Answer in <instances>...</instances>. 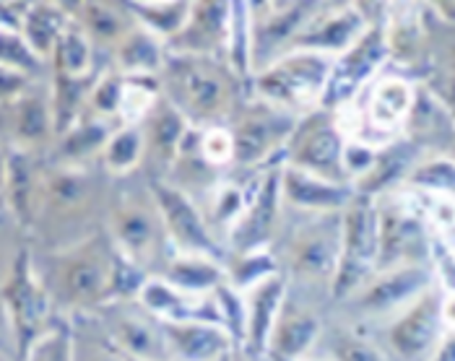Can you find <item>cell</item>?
<instances>
[{"mask_svg":"<svg viewBox=\"0 0 455 361\" xmlns=\"http://www.w3.org/2000/svg\"><path fill=\"white\" fill-rule=\"evenodd\" d=\"M159 279L172 284L175 289L196 296H209L219 286L227 284V265L209 255L175 253L162 268Z\"/></svg>","mask_w":455,"mask_h":361,"instance_id":"obj_31","label":"cell"},{"mask_svg":"<svg viewBox=\"0 0 455 361\" xmlns=\"http://www.w3.org/2000/svg\"><path fill=\"white\" fill-rule=\"evenodd\" d=\"M73 361H131L100 326L97 315L73 318Z\"/></svg>","mask_w":455,"mask_h":361,"instance_id":"obj_38","label":"cell"},{"mask_svg":"<svg viewBox=\"0 0 455 361\" xmlns=\"http://www.w3.org/2000/svg\"><path fill=\"white\" fill-rule=\"evenodd\" d=\"M354 187L281 164V198L297 214H336L354 200Z\"/></svg>","mask_w":455,"mask_h":361,"instance_id":"obj_23","label":"cell"},{"mask_svg":"<svg viewBox=\"0 0 455 361\" xmlns=\"http://www.w3.org/2000/svg\"><path fill=\"white\" fill-rule=\"evenodd\" d=\"M128 11L133 13V19L140 27H146L151 35H156L164 42H172L188 24L193 3H180V0H143V3H125Z\"/></svg>","mask_w":455,"mask_h":361,"instance_id":"obj_37","label":"cell"},{"mask_svg":"<svg viewBox=\"0 0 455 361\" xmlns=\"http://www.w3.org/2000/svg\"><path fill=\"white\" fill-rule=\"evenodd\" d=\"M190 128L193 125L162 97L159 105L151 109V114L140 122L143 144H146V156H143L146 180L170 177Z\"/></svg>","mask_w":455,"mask_h":361,"instance_id":"obj_21","label":"cell"},{"mask_svg":"<svg viewBox=\"0 0 455 361\" xmlns=\"http://www.w3.org/2000/svg\"><path fill=\"white\" fill-rule=\"evenodd\" d=\"M117 250L107 232H97L76 245L60 250H44L35 260L39 281L52 307L63 315H94L112 299Z\"/></svg>","mask_w":455,"mask_h":361,"instance_id":"obj_2","label":"cell"},{"mask_svg":"<svg viewBox=\"0 0 455 361\" xmlns=\"http://www.w3.org/2000/svg\"><path fill=\"white\" fill-rule=\"evenodd\" d=\"M102 192V180L89 169V164H66L52 159L39 167L35 224L47 245V250H60L76 245L100 229H94L100 216V203L109 206Z\"/></svg>","mask_w":455,"mask_h":361,"instance_id":"obj_1","label":"cell"},{"mask_svg":"<svg viewBox=\"0 0 455 361\" xmlns=\"http://www.w3.org/2000/svg\"><path fill=\"white\" fill-rule=\"evenodd\" d=\"M281 211H286V206L281 198V164H276L260 175L245 216L240 218V224L232 229V234L224 242L227 255L268 250L279 229Z\"/></svg>","mask_w":455,"mask_h":361,"instance_id":"obj_19","label":"cell"},{"mask_svg":"<svg viewBox=\"0 0 455 361\" xmlns=\"http://www.w3.org/2000/svg\"><path fill=\"white\" fill-rule=\"evenodd\" d=\"M432 361H455V330H448L435 351Z\"/></svg>","mask_w":455,"mask_h":361,"instance_id":"obj_47","label":"cell"},{"mask_svg":"<svg viewBox=\"0 0 455 361\" xmlns=\"http://www.w3.org/2000/svg\"><path fill=\"white\" fill-rule=\"evenodd\" d=\"M432 13L445 24H455V3H437L432 5Z\"/></svg>","mask_w":455,"mask_h":361,"instance_id":"obj_49","label":"cell"},{"mask_svg":"<svg viewBox=\"0 0 455 361\" xmlns=\"http://www.w3.org/2000/svg\"><path fill=\"white\" fill-rule=\"evenodd\" d=\"M372 21L375 19H370V13L356 3H317L315 13L294 36L289 50H310L328 58H341L362 39Z\"/></svg>","mask_w":455,"mask_h":361,"instance_id":"obj_17","label":"cell"},{"mask_svg":"<svg viewBox=\"0 0 455 361\" xmlns=\"http://www.w3.org/2000/svg\"><path fill=\"white\" fill-rule=\"evenodd\" d=\"M94 315L107 338L131 361H177L162 320L143 310L139 299L109 302Z\"/></svg>","mask_w":455,"mask_h":361,"instance_id":"obj_13","label":"cell"},{"mask_svg":"<svg viewBox=\"0 0 455 361\" xmlns=\"http://www.w3.org/2000/svg\"><path fill=\"white\" fill-rule=\"evenodd\" d=\"M429 265L435 271V281L443 289V294H455V247L448 237H443L437 232H432Z\"/></svg>","mask_w":455,"mask_h":361,"instance_id":"obj_46","label":"cell"},{"mask_svg":"<svg viewBox=\"0 0 455 361\" xmlns=\"http://www.w3.org/2000/svg\"><path fill=\"white\" fill-rule=\"evenodd\" d=\"M167 63V42L136 24L112 50V68L125 78H159Z\"/></svg>","mask_w":455,"mask_h":361,"instance_id":"obj_29","label":"cell"},{"mask_svg":"<svg viewBox=\"0 0 455 361\" xmlns=\"http://www.w3.org/2000/svg\"><path fill=\"white\" fill-rule=\"evenodd\" d=\"M232 29V3H193L185 29L167 42L170 55L224 58Z\"/></svg>","mask_w":455,"mask_h":361,"instance_id":"obj_22","label":"cell"},{"mask_svg":"<svg viewBox=\"0 0 455 361\" xmlns=\"http://www.w3.org/2000/svg\"><path fill=\"white\" fill-rule=\"evenodd\" d=\"M406 187L424 192H451L455 195V159L445 153H435L419 159L411 169Z\"/></svg>","mask_w":455,"mask_h":361,"instance_id":"obj_40","label":"cell"},{"mask_svg":"<svg viewBox=\"0 0 455 361\" xmlns=\"http://www.w3.org/2000/svg\"><path fill=\"white\" fill-rule=\"evenodd\" d=\"M443 294L429 289L401 315L387 320L375 346L386 354L387 361H432L443 335Z\"/></svg>","mask_w":455,"mask_h":361,"instance_id":"obj_12","label":"cell"},{"mask_svg":"<svg viewBox=\"0 0 455 361\" xmlns=\"http://www.w3.org/2000/svg\"><path fill=\"white\" fill-rule=\"evenodd\" d=\"M198 148H201V156L219 172L224 167L235 164V138H232V130L227 125H216V128L201 130Z\"/></svg>","mask_w":455,"mask_h":361,"instance_id":"obj_45","label":"cell"},{"mask_svg":"<svg viewBox=\"0 0 455 361\" xmlns=\"http://www.w3.org/2000/svg\"><path fill=\"white\" fill-rule=\"evenodd\" d=\"M378 273V206L354 195L341 214V263L331 296L347 302Z\"/></svg>","mask_w":455,"mask_h":361,"instance_id":"obj_10","label":"cell"},{"mask_svg":"<svg viewBox=\"0 0 455 361\" xmlns=\"http://www.w3.org/2000/svg\"><path fill=\"white\" fill-rule=\"evenodd\" d=\"M105 229L115 250L148 276H159L167 260L175 255L148 180L146 184L128 182L112 192L107 206Z\"/></svg>","mask_w":455,"mask_h":361,"instance_id":"obj_4","label":"cell"},{"mask_svg":"<svg viewBox=\"0 0 455 361\" xmlns=\"http://www.w3.org/2000/svg\"><path fill=\"white\" fill-rule=\"evenodd\" d=\"M70 24H73L70 5L29 3L27 16H24V27H21V36L29 42V47L35 50L44 63H50L60 36L66 35V29H68Z\"/></svg>","mask_w":455,"mask_h":361,"instance_id":"obj_34","label":"cell"},{"mask_svg":"<svg viewBox=\"0 0 455 361\" xmlns=\"http://www.w3.org/2000/svg\"><path fill=\"white\" fill-rule=\"evenodd\" d=\"M333 66L336 58L310 50H289L279 60L252 75L250 94L297 117H305L325 105Z\"/></svg>","mask_w":455,"mask_h":361,"instance_id":"obj_5","label":"cell"},{"mask_svg":"<svg viewBox=\"0 0 455 361\" xmlns=\"http://www.w3.org/2000/svg\"><path fill=\"white\" fill-rule=\"evenodd\" d=\"M344 153H347V136L339 128L336 112L320 107L299 120L297 130L286 144L281 164L317 175L323 180L351 184Z\"/></svg>","mask_w":455,"mask_h":361,"instance_id":"obj_11","label":"cell"},{"mask_svg":"<svg viewBox=\"0 0 455 361\" xmlns=\"http://www.w3.org/2000/svg\"><path fill=\"white\" fill-rule=\"evenodd\" d=\"M387 60H390V52H387L386 8H383V19H375L370 24V29L362 35V39L351 50H347L341 58H336L323 107H344L370 81H375L383 73Z\"/></svg>","mask_w":455,"mask_h":361,"instance_id":"obj_16","label":"cell"},{"mask_svg":"<svg viewBox=\"0 0 455 361\" xmlns=\"http://www.w3.org/2000/svg\"><path fill=\"white\" fill-rule=\"evenodd\" d=\"M419 145L409 141L406 136L383 145L375 151V159L370 164V169L354 182V192L364 195V198H383L387 192H395L401 187H406V180L411 175V169L419 161Z\"/></svg>","mask_w":455,"mask_h":361,"instance_id":"obj_24","label":"cell"},{"mask_svg":"<svg viewBox=\"0 0 455 361\" xmlns=\"http://www.w3.org/2000/svg\"><path fill=\"white\" fill-rule=\"evenodd\" d=\"M148 187L159 206V214L167 226L175 253L209 255L216 260H227V255H224L227 247L211 232L201 206L190 195H185L182 190H177L175 184H170L167 180H148Z\"/></svg>","mask_w":455,"mask_h":361,"instance_id":"obj_15","label":"cell"},{"mask_svg":"<svg viewBox=\"0 0 455 361\" xmlns=\"http://www.w3.org/2000/svg\"><path fill=\"white\" fill-rule=\"evenodd\" d=\"M443 326L445 330H455V294H443Z\"/></svg>","mask_w":455,"mask_h":361,"instance_id":"obj_48","label":"cell"},{"mask_svg":"<svg viewBox=\"0 0 455 361\" xmlns=\"http://www.w3.org/2000/svg\"><path fill=\"white\" fill-rule=\"evenodd\" d=\"M302 361H320V359H310V357H307V359H302Z\"/></svg>","mask_w":455,"mask_h":361,"instance_id":"obj_50","label":"cell"},{"mask_svg":"<svg viewBox=\"0 0 455 361\" xmlns=\"http://www.w3.org/2000/svg\"><path fill=\"white\" fill-rule=\"evenodd\" d=\"M227 284L237 291L255 289L258 284L268 281L271 276L281 273L279 260L271 250H255V253H237L227 255Z\"/></svg>","mask_w":455,"mask_h":361,"instance_id":"obj_39","label":"cell"},{"mask_svg":"<svg viewBox=\"0 0 455 361\" xmlns=\"http://www.w3.org/2000/svg\"><path fill=\"white\" fill-rule=\"evenodd\" d=\"M123 86H125V75L115 71V68H107L94 89H92V97H89V109L100 117L107 120H117L120 114V99H123ZM120 122V120H117Z\"/></svg>","mask_w":455,"mask_h":361,"instance_id":"obj_43","label":"cell"},{"mask_svg":"<svg viewBox=\"0 0 455 361\" xmlns=\"http://www.w3.org/2000/svg\"><path fill=\"white\" fill-rule=\"evenodd\" d=\"M39 167H42V161L36 159V153L5 145V151H3V198H5L8 214L24 229H32V224H35Z\"/></svg>","mask_w":455,"mask_h":361,"instance_id":"obj_25","label":"cell"},{"mask_svg":"<svg viewBox=\"0 0 455 361\" xmlns=\"http://www.w3.org/2000/svg\"><path fill=\"white\" fill-rule=\"evenodd\" d=\"M3 125L5 145L39 153L52 138H58L52 91H39L35 83L21 97L3 102Z\"/></svg>","mask_w":455,"mask_h":361,"instance_id":"obj_20","label":"cell"},{"mask_svg":"<svg viewBox=\"0 0 455 361\" xmlns=\"http://www.w3.org/2000/svg\"><path fill=\"white\" fill-rule=\"evenodd\" d=\"M435 286L437 281H435V271L429 263L401 265L390 271H378L347 302L362 320H386L387 323Z\"/></svg>","mask_w":455,"mask_h":361,"instance_id":"obj_14","label":"cell"},{"mask_svg":"<svg viewBox=\"0 0 455 361\" xmlns=\"http://www.w3.org/2000/svg\"><path fill=\"white\" fill-rule=\"evenodd\" d=\"M117 128H120L117 120H107V117L94 114L92 109H86L68 133L58 138V148L52 159L66 161V164H89L92 159L102 156L107 141L112 138Z\"/></svg>","mask_w":455,"mask_h":361,"instance_id":"obj_30","label":"cell"},{"mask_svg":"<svg viewBox=\"0 0 455 361\" xmlns=\"http://www.w3.org/2000/svg\"><path fill=\"white\" fill-rule=\"evenodd\" d=\"M24 361H73V326L68 318L50 323Z\"/></svg>","mask_w":455,"mask_h":361,"instance_id":"obj_41","label":"cell"},{"mask_svg":"<svg viewBox=\"0 0 455 361\" xmlns=\"http://www.w3.org/2000/svg\"><path fill=\"white\" fill-rule=\"evenodd\" d=\"M245 349L250 357H260L268 349L271 333L279 323L283 304H286V279H283V273H276L268 281L258 284L255 289L245 291Z\"/></svg>","mask_w":455,"mask_h":361,"instance_id":"obj_27","label":"cell"},{"mask_svg":"<svg viewBox=\"0 0 455 361\" xmlns=\"http://www.w3.org/2000/svg\"><path fill=\"white\" fill-rule=\"evenodd\" d=\"M386 39L390 60L401 68L417 66L424 52V24L421 8L417 5H387L386 8Z\"/></svg>","mask_w":455,"mask_h":361,"instance_id":"obj_33","label":"cell"},{"mask_svg":"<svg viewBox=\"0 0 455 361\" xmlns=\"http://www.w3.org/2000/svg\"><path fill=\"white\" fill-rule=\"evenodd\" d=\"M143 156H146V144H143L140 125H120L107 141L100 161L107 175L125 180L133 177L143 167Z\"/></svg>","mask_w":455,"mask_h":361,"instance_id":"obj_35","label":"cell"},{"mask_svg":"<svg viewBox=\"0 0 455 361\" xmlns=\"http://www.w3.org/2000/svg\"><path fill=\"white\" fill-rule=\"evenodd\" d=\"M50 296L39 281L35 257L27 247H16L5 257L3 273V310L5 326L13 335V357L16 361L27 359L39 335L50 327Z\"/></svg>","mask_w":455,"mask_h":361,"instance_id":"obj_6","label":"cell"},{"mask_svg":"<svg viewBox=\"0 0 455 361\" xmlns=\"http://www.w3.org/2000/svg\"><path fill=\"white\" fill-rule=\"evenodd\" d=\"M52 73L63 78H97L94 68V42L76 24H70L52 52Z\"/></svg>","mask_w":455,"mask_h":361,"instance_id":"obj_36","label":"cell"},{"mask_svg":"<svg viewBox=\"0 0 455 361\" xmlns=\"http://www.w3.org/2000/svg\"><path fill=\"white\" fill-rule=\"evenodd\" d=\"M70 13L76 24L94 42V47L115 50L125 35L139 24L128 5H112V3H78L70 5Z\"/></svg>","mask_w":455,"mask_h":361,"instance_id":"obj_32","label":"cell"},{"mask_svg":"<svg viewBox=\"0 0 455 361\" xmlns=\"http://www.w3.org/2000/svg\"><path fill=\"white\" fill-rule=\"evenodd\" d=\"M323 335V323L315 312L297 307L286 299L279 323L271 333L266 357L271 361H302Z\"/></svg>","mask_w":455,"mask_h":361,"instance_id":"obj_28","label":"cell"},{"mask_svg":"<svg viewBox=\"0 0 455 361\" xmlns=\"http://www.w3.org/2000/svg\"><path fill=\"white\" fill-rule=\"evenodd\" d=\"M240 83H245L229 68L224 58L206 55H170L159 73L162 97L198 130L227 125L240 109Z\"/></svg>","mask_w":455,"mask_h":361,"instance_id":"obj_3","label":"cell"},{"mask_svg":"<svg viewBox=\"0 0 455 361\" xmlns=\"http://www.w3.org/2000/svg\"><path fill=\"white\" fill-rule=\"evenodd\" d=\"M341 214H302L286 239V268L307 284L333 289L341 263Z\"/></svg>","mask_w":455,"mask_h":361,"instance_id":"obj_8","label":"cell"},{"mask_svg":"<svg viewBox=\"0 0 455 361\" xmlns=\"http://www.w3.org/2000/svg\"><path fill=\"white\" fill-rule=\"evenodd\" d=\"M378 206V271L429 263L432 229L401 187L375 198Z\"/></svg>","mask_w":455,"mask_h":361,"instance_id":"obj_9","label":"cell"},{"mask_svg":"<svg viewBox=\"0 0 455 361\" xmlns=\"http://www.w3.org/2000/svg\"><path fill=\"white\" fill-rule=\"evenodd\" d=\"M177 361H224L237 346L232 333L209 320L162 323Z\"/></svg>","mask_w":455,"mask_h":361,"instance_id":"obj_26","label":"cell"},{"mask_svg":"<svg viewBox=\"0 0 455 361\" xmlns=\"http://www.w3.org/2000/svg\"><path fill=\"white\" fill-rule=\"evenodd\" d=\"M0 63L3 71L24 73L29 78H36L42 66H47L19 32H0Z\"/></svg>","mask_w":455,"mask_h":361,"instance_id":"obj_42","label":"cell"},{"mask_svg":"<svg viewBox=\"0 0 455 361\" xmlns=\"http://www.w3.org/2000/svg\"><path fill=\"white\" fill-rule=\"evenodd\" d=\"M317 3H266L250 5L252 13V68L255 73L289 52L294 36L305 29Z\"/></svg>","mask_w":455,"mask_h":361,"instance_id":"obj_18","label":"cell"},{"mask_svg":"<svg viewBox=\"0 0 455 361\" xmlns=\"http://www.w3.org/2000/svg\"><path fill=\"white\" fill-rule=\"evenodd\" d=\"M299 120L302 117L250 94L227 122L235 138V167L263 172L281 164L286 144Z\"/></svg>","mask_w":455,"mask_h":361,"instance_id":"obj_7","label":"cell"},{"mask_svg":"<svg viewBox=\"0 0 455 361\" xmlns=\"http://www.w3.org/2000/svg\"><path fill=\"white\" fill-rule=\"evenodd\" d=\"M331 357L333 361H387L375 341L354 330H336L331 335Z\"/></svg>","mask_w":455,"mask_h":361,"instance_id":"obj_44","label":"cell"}]
</instances>
